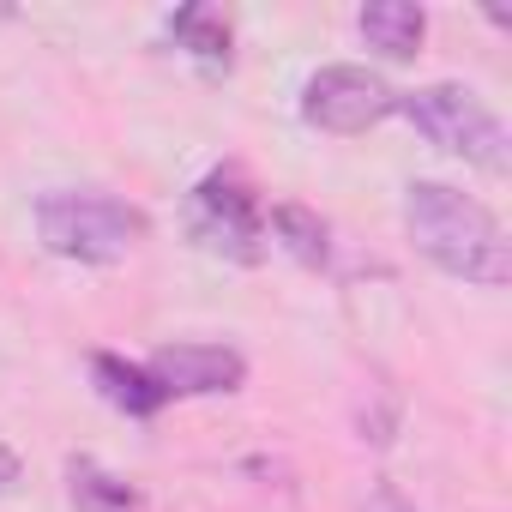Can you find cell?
Segmentation results:
<instances>
[{
    "mask_svg": "<svg viewBox=\"0 0 512 512\" xmlns=\"http://www.w3.org/2000/svg\"><path fill=\"white\" fill-rule=\"evenodd\" d=\"M145 374L157 380L163 398H217L247 380V356L229 344H163Z\"/></svg>",
    "mask_w": 512,
    "mask_h": 512,
    "instance_id": "8992f818",
    "label": "cell"
},
{
    "mask_svg": "<svg viewBox=\"0 0 512 512\" xmlns=\"http://www.w3.org/2000/svg\"><path fill=\"white\" fill-rule=\"evenodd\" d=\"M67 476H73V506H79V512H133V500H139L121 476L97 470L91 458H73Z\"/></svg>",
    "mask_w": 512,
    "mask_h": 512,
    "instance_id": "8fae6325",
    "label": "cell"
},
{
    "mask_svg": "<svg viewBox=\"0 0 512 512\" xmlns=\"http://www.w3.org/2000/svg\"><path fill=\"white\" fill-rule=\"evenodd\" d=\"M392 115H404L428 145H440L446 157H464V163H476V169H488V175H506V163H512V139H506V127H500V115L476 97V91H464V85H422V91H398V109Z\"/></svg>",
    "mask_w": 512,
    "mask_h": 512,
    "instance_id": "3957f363",
    "label": "cell"
},
{
    "mask_svg": "<svg viewBox=\"0 0 512 512\" xmlns=\"http://www.w3.org/2000/svg\"><path fill=\"white\" fill-rule=\"evenodd\" d=\"M91 374H97L103 398H109L115 410H127V416H157V410L169 404V398L157 392V380H151L145 368L121 362V356H91Z\"/></svg>",
    "mask_w": 512,
    "mask_h": 512,
    "instance_id": "ba28073f",
    "label": "cell"
},
{
    "mask_svg": "<svg viewBox=\"0 0 512 512\" xmlns=\"http://www.w3.org/2000/svg\"><path fill=\"white\" fill-rule=\"evenodd\" d=\"M169 37H175L187 55H199L205 67H229V19H223L217 7H181V13L169 19Z\"/></svg>",
    "mask_w": 512,
    "mask_h": 512,
    "instance_id": "30bf717a",
    "label": "cell"
},
{
    "mask_svg": "<svg viewBox=\"0 0 512 512\" xmlns=\"http://www.w3.org/2000/svg\"><path fill=\"white\" fill-rule=\"evenodd\" d=\"M19 482H25V464H19V458H13L7 446H0V500H7V494H13Z\"/></svg>",
    "mask_w": 512,
    "mask_h": 512,
    "instance_id": "7c38bea8",
    "label": "cell"
},
{
    "mask_svg": "<svg viewBox=\"0 0 512 512\" xmlns=\"http://www.w3.org/2000/svg\"><path fill=\"white\" fill-rule=\"evenodd\" d=\"M272 229H278V241H284V253L296 266H326L332 260V229L320 223V211H308V205H278L272 211Z\"/></svg>",
    "mask_w": 512,
    "mask_h": 512,
    "instance_id": "9c48e42d",
    "label": "cell"
},
{
    "mask_svg": "<svg viewBox=\"0 0 512 512\" xmlns=\"http://www.w3.org/2000/svg\"><path fill=\"white\" fill-rule=\"evenodd\" d=\"M37 235L61 260L115 266L151 235V217L115 193H43L37 199Z\"/></svg>",
    "mask_w": 512,
    "mask_h": 512,
    "instance_id": "7a4b0ae2",
    "label": "cell"
},
{
    "mask_svg": "<svg viewBox=\"0 0 512 512\" xmlns=\"http://www.w3.org/2000/svg\"><path fill=\"white\" fill-rule=\"evenodd\" d=\"M356 25H362L368 49H380L386 61H410L422 49V37H428V13L410 7V0H368Z\"/></svg>",
    "mask_w": 512,
    "mask_h": 512,
    "instance_id": "52a82bcc",
    "label": "cell"
},
{
    "mask_svg": "<svg viewBox=\"0 0 512 512\" xmlns=\"http://www.w3.org/2000/svg\"><path fill=\"white\" fill-rule=\"evenodd\" d=\"M404 229L416 241V253L428 266H440L446 278L464 284H488L500 290L512 278V247L494 223V211L446 181H410L404 193Z\"/></svg>",
    "mask_w": 512,
    "mask_h": 512,
    "instance_id": "6da1fadb",
    "label": "cell"
},
{
    "mask_svg": "<svg viewBox=\"0 0 512 512\" xmlns=\"http://www.w3.org/2000/svg\"><path fill=\"white\" fill-rule=\"evenodd\" d=\"M193 235L211 247V253H229V260L253 266L260 260V199H253V187L235 175V169H217L199 181L193 193Z\"/></svg>",
    "mask_w": 512,
    "mask_h": 512,
    "instance_id": "5b68a950",
    "label": "cell"
},
{
    "mask_svg": "<svg viewBox=\"0 0 512 512\" xmlns=\"http://www.w3.org/2000/svg\"><path fill=\"white\" fill-rule=\"evenodd\" d=\"M398 109V91L368 67H320L302 85V121L320 133H368Z\"/></svg>",
    "mask_w": 512,
    "mask_h": 512,
    "instance_id": "277c9868",
    "label": "cell"
}]
</instances>
